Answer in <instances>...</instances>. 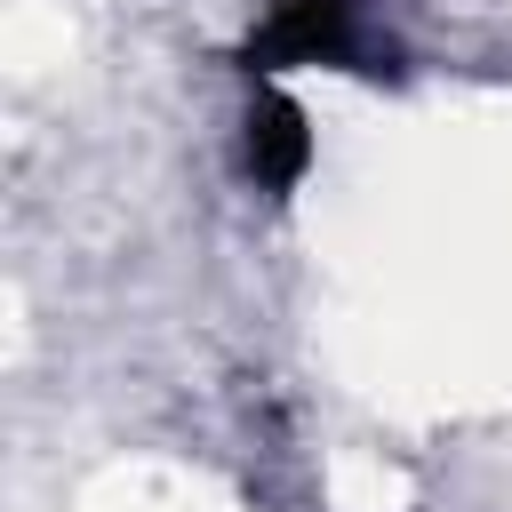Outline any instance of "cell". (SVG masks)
Here are the masks:
<instances>
[{"mask_svg":"<svg viewBox=\"0 0 512 512\" xmlns=\"http://www.w3.org/2000/svg\"><path fill=\"white\" fill-rule=\"evenodd\" d=\"M360 16L352 0H280V16L248 40V72H288V64H360ZM368 72V64H360Z\"/></svg>","mask_w":512,"mask_h":512,"instance_id":"1","label":"cell"},{"mask_svg":"<svg viewBox=\"0 0 512 512\" xmlns=\"http://www.w3.org/2000/svg\"><path fill=\"white\" fill-rule=\"evenodd\" d=\"M312 160V136H304V112L288 96H256L248 120H240V168L264 184V192H288Z\"/></svg>","mask_w":512,"mask_h":512,"instance_id":"2","label":"cell"}]
</instances>
